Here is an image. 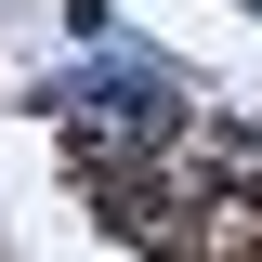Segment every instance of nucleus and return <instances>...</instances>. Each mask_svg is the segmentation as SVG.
Wrapping results in <instances>:
<instances>
[{
    "label": "nucleus",
    "instance_id": "1",
    "mask_svg": "<svg viewBox=\"0 0 262 262\" xmlns=\"http://www.w3.org/2000/svg\"><path fill=\"white\" fill-rule=\"evenodd\" d=\"M39 105H53V118L79 131L92 158H118V144H131V158H144V144H158V131H170V105H184V79H170L158 53H105V66H79V79H53V92H39Z\"/></svg>",
    "mask_w": 262,
    "mask_h": 262
}]
</instances>
